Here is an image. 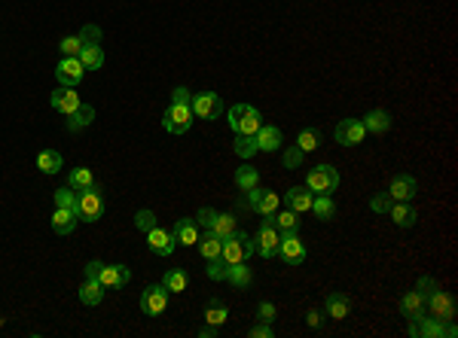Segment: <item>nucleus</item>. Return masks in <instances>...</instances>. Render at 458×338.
Returning <instances> with one entry per match:
<instances>
[{
    "label": "nucleus",
    "instance_id": "nucleus-1",
    "mask_svg": "<svg viewBox=\"0 0 458 338\" xmlns=\"http://www.w3.org/2000/svg\"><path fill=\"white\" fill-rule=\"evenodd\" d=\"M196 113H193V95H189V89L178 86L171 91V104L165 110L162 116V128L169 134H187L189 125H193Z\"/></svg>",
    "mask_w": 458,
    "mask_h": 338
},
{
    "label": "nucleus",
    "instance_id": "nucleus-2",
    "mask_svg": "<svg viewBox=\"0 0 458 338\" xmlns=\"http://www.w3.org/2000/svg\"><path fill=\"white\" fill-rule=\"evenodd\" d=\"M238 207H248V210H254V214H260V216H272L275 210L281 207V196H275L272 189H260V186H254V189L241 192Z\"/></svg>",
    "mask_w": 458,
    "mask_h": 338
},
{
    "label": "nucleus",
    "instance_id": "nucleus-3",
    "mask_svg": "<svg viewBox=\"0 0 458 338\" xmlns=\"http://www.w3.org/2000/svg\"><path fill=\"white\" fill-rule=\"evenodd\" d=\"M227 119H229V128L236 131V134H257V128L263 125L260 110L251 107V104H236V107H229Z\"/></svg>",
    "mask_w": 458,
    "mask_h": 338
},
{
    "label": "nucleus",
    "instance_id": "nucleus-4",
    "mask_svg": "<svg viewBox=\"0 0 458 338\" xmlns=\"http://www.w3.org/2000/svg\"><path fill=\"white\" fill-rule=\"evenodd\" d=\"M306 186L312 189V196H333L339 189V171L333 165H315L306 174Z\"/></svg>",
    "mask_w": 458,
    "mask_h": 338
},
{
    "label": "nucleus",
    "instance_id": "nucleus-5",
    "mask_svg": "<svg viewBox=\"0 0 458 338\" xmlns=\"http://www.w3.org/2000/svg\"><path fill=\"white\" fill-rule=\"evenodd\" d=\"M80 201H77V216L80 223H98L104 216V196L95 189V186H86V189L77 192Z\"/></svg>",
    "mask_w": 458,
    "mask_h": 338
},
{
    "label": "nucleus",
    "instance_id": "nucleus-6",
    "mask_svg": "<svg viewBox=\"0 0 458 338\" xmlns=\"http://www.w3.org/2000/svg\"><path fill=\"white\" fill-rule=\"evenodd\" d=\"M257 253L254 247V238L251 235H245V232H236V235H229V238H223V247H220V256L229 262H248Z\"/></svg>",
    "mask_w": 458,
    "mask_h": 338
},
{
    "label": "nucleus",
    "instance_id": "nucleus-7",
    "mask_svg": "<svg viewBox=\"0 0 458 338\" xmlns=\"http://www.w3.org/2000/svg\"><path fill=\"white\" fill-rule=\"evenodd\" d=\"M278 244H281V232L275 229V223H272V216H266L263 223H260V229H257V238H254V247L257 253L269 262L278 256Z\"/></svg>",
    "mask_w": 458,
    "mask_h": 338
},
{
    "label": "nucleus",
    "instance_id": "nucleus-8",
    "mask_svg": "<svg viewBox=\"0 0 458 338\" xmlns=\"http://www.w3.org/2000/svg\"><path fill=\"white\" fill-rule=\"evenodd\" d=\"M424 314H431V317H437L440 323H449V320H455V299H452V293H446V290H437L424 299Z\"/></svg>",
    "mask_w": 458,
    "mask_h": 338
},
{
    "label": "nucleus",
    "instance_id": "nucleus-9",
    "mask_svg": "<svg viewBox=\"0 0 458 338\" xmlns=\"http://www.w3.org/2000/svg\"><path fill=\"white\" fill-rule=\"evenodd\" d=\"M169 299H171V293L165 290V284H153L141 293V311H144L147 317H156L169 308Z\"/></svg>",
    "mask_w": 458,
    "mask_h": 338
},
{
    "label": "nucleus",
    "instance_id": "nucleus-10",
    "mask_svg": "<svg viewBox=\"0 0 458 338\" xmlns=\"http://www.w3.org/2000/svg\"><path fill=\"white\" fill-rule=\"evenodd\" d=\"M83 77H86V67H83V61L77 55H71V58H64L62 55V61L55 64V80L62 82V86H68V89H77Z\"/></svg>",
    "mask_w": 458,
    "mask_h": 338
},
{
    "label": "nucleus",
    "instance_id": "nucleus-11",
    "mask_svg": "<svg viewBox=\"0 0 458 338\" xmlns=\"http://www.w3.org/2000/svg\"><path fill=\"white\" fill-rule=\"evenodd\" d=\"M278 256H281L285 265H303L306 262V244L296 238V232H281Z\"/></svg>",
    "mask_w": 458,
    "mask_h": 338
},
{
    "label": "nucleus",
    "instance_id": "nucleus-12",
    "mask_svg": "<svg viewBox=\"0 0 458 338\" xmlns=\"http://www.w3.org/2000/svg\"><path fill=\"white\" fill-rule=\"evenodd\" d=\"M193 113L199 119H220L223 98L217 91H199V95H193Z\"/></svg>",
    "mask_w": 458,
    "mask_h": 338
},
{
    "label": "nucleus",
    "instance_id": "nucleus-13",
    "mask_svg": "<svg viewBox=\"0 0 458 338\" xmlns=\"http://www.w3.org/2000/svg\"><path fill=\"white\" fill-rule=\"evenodd\" d=\"M364 138H366V131H364L361 119H343L336 125V131H333V140H336L339 147H357Z\"/></svg>",
    "mask_w": 458,
    "mask_h": 338
},
{
    "label": "nucleus",
    "instance_id": "nucleus-14",
    "mask_svg": "<svg viewBox=\"0 0 458 338\" xmlns=\"http://www.w3.org/2000/svg\"><path fill=\"white\" fill-rule=\"evenodd\" d=\"M415 192H419V183H415L413 174H394L388 186V196L391 201H413Z\"/></svg>",
    "mask_w": 458,
    "mask_h": 338
},
{
    "label": "nucleus",
    "instance_id": "nucleus-15",
    "mask_svg": "<svg viewBox=\"0 0 458 338\" xmlns=\"http://www.w3.org/2000/svg\"><path fill=\"white\" fill-rule=\"evenodd\" d=\"M147 247L156 253V256H171L174 247H178V241H174V235L169 229H162V226H153V229L147 232Z\"/></svg>",
    "mask_w": 458,
    "mask_h": 338
},
{
    "label": "nucleus",
    "instance_id": "nucleus-16",
    "mask_svg": "<svg viewBox=\"0 0 458 338\" xmlns=\"http://www.w3.org/2000/svg\"><path fill=\"white\" fill-rule=\"evenodd\" d=\"M49 104H52L55 113H62V116H71L73 110H77L83 101L77 95V89H68V86H58L52 95H49Z\"/></svg>",
    "mask_w": 458,
    "mask_h": 338
},
{
    "label": "nucleus",
    "instance_id": "nucleus-17",
    "mask_svg": "<svg viewBox=\"0 0 458 338\" xmlns=\"http://www.w3.org/2000/svg\"><path fill=\"white\" fill-rule=\"evenodd\" d=\"M254 140H257V153H275V149H281V143H285V134H281V128H275V125H260Z\"/></svg>",
    "mask_w": 458,
    "mask_h": 338
},
{
    "label": "nucleus",
    "instance_id": "nucleus-18",
    "mask_svg": "<svg viewBox=\"0 0 458 338\" xmlns=\"http://www.w3.org/2000/svg\"><path fill=\"white\" fill-rule=\"evenodd\" d=\"M52 232L55 235H73V229H77V223H80V216H77V210H68V207H55L52 210Z\"/></svg>",
    "mask_w": 458,
    "mask_h": 338
},
{
    "label": "nucleus",
    "instance_id": "nucleus-19",
    "mask_svg": "<svg viewBox=\"0 0 458 338\" xmlns=\"http://www.w3.org/2000/svg\"><path fill=\"white\" fill-rule=\"evenodd\" d=\"M171 235H174V241H178V244H183V247H196V244H199V235H202V232H199L196 219L183 216V219H178V223H174Z\"/></svg>",
    "mask_w": 458,
    "mask_h": 338
},
{
    "label": "nucleus",
    "instance_id": "nucleus-20",
    "mask_svg": "<svg viewBox=\"0 0 458 338\" xmlns=\"http://www.w3.org/2000/svg\"><path fill=\"white\" fill-rule=\"evenodd\" d=\"M104 284L98 281V277H83V284H80V302L83 305H89V308H95V305H101L104 302Z\"/></svg>",
    "mask_w": 458,
    "mask_h": 338
},
{
    "label": "nucleus",
    "instance_id": "nucleus-21",
    "mask_svg": "<svg viewBox=\"0 0 458 338\" xmlns=\"http://www.w3.org/2000/svg\"><path fill=\"white\" fill-rule=\"evenodd\" d=\"M348 311H352V302H348L343 293H327V295H324V317L345 320Z\"/></svg>",
    "mask_w": 458,
    "mask_h": 338
},
{
    "label": "nucleus",
    "instance_id": "nucleus-22",
    "mask_svg": "<svg viewBox=\"0 0 458 338\" xmlns=\"http://www.w3.org/2000/svg\"><path fill=\"white\" fill-rule=\"evenodd\" d=\"M312 189L309 186H290L285 192V201L290 210H296V214H306V210H312Z\"/></svg>",
    "mask_w": 458,
    "mask_h": 338
},
{
    "label": "nucleus",
    "instance_id": "nucleus-23",
    "mask_svg": "<svg viewBox=\"0 0 458 338\" xmlns=\"http://www.w3.org/2000/svg\"><path fill=\"white\" fill-rule=\"evenodd\" d=\"M131 281V272L126 265H104L101 268V284L104 290H120V286H126Z\"/></svg>",
    "mask_w": 458,
    "mask_h": 338
},
{
    "label": "nucleus",
    "instance_id": "nucleus-24",
    "mask_svg": "<svg viewBox=\"0 0 458 338\" xmlns=\"http://www.w3.org/2000/svg\"><path fill=\"white\" fill-rule=\"evenodd\" d=\"M361 122H364V131L366 134H385L391 128V113L379 107V110H370V113H366Z\"/></svg>",
    "mask_w": 458,
    "mask_h": 338
},
{
    "label": "nucleus",
    "instance_id": "nucleus-25",
    "mask_svg": "<svg viewBox=\"0 0 458 338\" xmlns=\"http://www.w3.org/2000/svg\"><path fill=\"white\" fill-rule=\"evenodd\" d=\"M388 214L394 219V226H401V229H410V226H415V219H419V214H415V207L410 201H394Z\"/></svg>",
    "mask_w": 458,
    "mask_h": 338
},
{
    "label": "nucleus",
    "instance_id": "nucleus-26",
    "mask_svg": "<svg viewBox=\"0 0 458 338\" xmlns=\"http://www.w3.org/2000/svg\"><path fill=\"white\" fill-rule=\"evenodd\" d=\"M92 122H95V107H92V104H80V107L68 116V131L77 134V131H83V128H89Z\"/></svg>",
    "mask_w": 458,
    "mask_h": 338
},
{
    "label": "nucleus",
    "instance_id": "nucleus-27",
    "mask_svg": "<svg viewBox=\"0 0 458 338\" xmlns=\"http://www.w3.org/2000/svg\"><path fill=\"white\" fill-rule=\"evenodd\" d=\"M77 58L83 61L86 71H101V67H104V49H101V43H83Z\"/></svg>",
    "mask_w": 458,
    "mask_h": 338
},
{
    "label": "nucleus",
    "instance_id": "nucleus-28",
    "mask_svg": "<svg viewBox=\"0 0 458 338\" xmlns=\"http://www.w3.org/2000/svg\"><path fill=\"white\" fill-rule=\"evenodd\" d=\"M208 232H214L217 238H229V235H236L238 232V219L232 216V214H214L211 219V226H208Z\"/></svg>",
    "mask_w": 458,
    "mask_h": 338
},
{
    "label": "nucleus",
    "instance_id": "nucleus-29",
    "mask_svg": "<svg viewBox=\"0 0 458 338\" xmlns=\"http://www.w3.org/2000/svg\"><path fill=\"white\" fill-rule=\"evenodd\" d=\"M401 314L406 320H419L424 314V295L419 290H413V293H406L403 299H401Z\"/></svg>",
    "mask_w": 458,
    "mask_h": 338
},
{
    "label": "nucleus",
    "instance_id": "nucleus-30",
    "mask_svg": "<svg viewBox=\"0 0 458 338\" xmlns=\"http://www.w3.org/2000/svg\"><path fill=\"white\" fill-rule=\"evenodd\" d=\"M227 281L236 286V290H245V286H251L254 274H251V268H248V262H232V265L227 268Z\"/></svg>",
    "mask_w": 458,
    "mask_h": 338
},
{
    "label": "nucleus",
    "instance_id": "nucleus-31",
    "mask_svg": "<svg viewBox=\"0 0 458 338\" xmlns=\"http://www.w3.org/2000/svg\"><path fill=\"white\" fill-rule=\"evenodd\" d=\"M62 165H64V159L62 153H55V149H43V153H37V171L40 174H58L62 171Z\"/></svg>",
    "mask_w": 458,
    "mask_h": 338
},
{
    "label": "nucleus",
    "instance_id": "nucleus-32",
    "mask_svg": "<svg viewBox=\"0 0 458 338\" xmlns=\"http://www.w3.org/2000/svg\"><path fill=\"white\" fill-rule=\"evenodd\" d=\"M272 223H275V229H278V232H299V214H296V210H290V207L281 210V214L275 210Z\"/></svg>",
    "mask_w": 458,
    "mask_h": 338
},
{
    "label": "nucleus",
    "instance_id": "nucleus-33",
    "mask_svg": "<svg viewBox=\"0 0 458 338\" xmlns=\"http://www.w3.org/2000/svg\"><path fill=\"white\" fill-rule=\"evenodd\" d=\"M220 247H223V241L217 238L214 232H202L199 235V253H202L205 259H214V256H220Z\"/></svg>",
    "mask_w": 458,
    "mask_h": 338
},
{
    "label": "nucleus",
    "instance_id": "nucleus-34",
    "mask_svg": "<svg viewBox=\"0 0 458 338\" xmlns=\"http://www.w3.org/2000/svg\"><path fill=\"white\" fill-rule=\"evenodd\" d=\"M312 214L324 219V223H330L333 216H336V201H333V196H318L312 198Z\"/></svg>",
    "mask_w": 458,
    "mask_h": 338
},
{
    "label": "nucleus",
    "instance_id": "nucleus-35",
    "mask_svg": "<svg viewBox=\"0 0 458 338\" xmlns=\"http://www.w3.org/2000/svg\"><path fill=\"white\" fill-rule=\"evenodd\" d=\"M236 186L241 192H248V189H254V186H260V171H257L254 165H241L238 171H236Z\"/></svg>",
    "mask_w": 458,
    "mask_h": 338
},
{
    "label": "nucleus",
    "instance_id": "nucleus-36",
    "mask_svg": "<svg viewBox=\"0 0 458 338\" xmlns=\"http://www.w3.org/2000/svg\"><path fill=\"white\" fill-rule=\"evenodd\" d=\"M227 320H229V311H227V305H223L220 299H211V302H208V308H205V323L223 326Z\"/></svg>",
    "mask_w": 458,
    "mask_h": 338
},
{
    "label": "nucleus",
    "instance_id": "nucleus-37",
    "mask_svg": "<svg viewBox=\"0 0 458 338\" xmlns=\"http://www.w3.org/2000/svg\"><path fill=\"white\" fill-rule=\"evenodd\" d=\"M162 284H165V290H169V293H183V290H187V284H189V277H187L183 268H169L165 277H162Z\"/></svg>",
    "mask_w": 458,
    "mask_h": 338
},
{
    "label": "nucleus",
    "instance_id": "nucleus-38",
    "mask_svg": "<svg viewBox=\"0 0 458 338\" xmlns=\"http://www.w3.org/2000/svg\"><path fill=\"white\" fill-rule=\"evenodd\" d=\"M232 149H236V156L238 159H254L257 156V140H254V134H236V143H232Z\"/></svg>",
    "mask_w": 458,
    "mask_h": 338
},
{
    "label": "nucleus",
    "instance_id": "nucleus-39",
    "mask_svg": "<svg viewBox=\"0 0 458 338\" xmlns=\"http://www.w3.org/2000/svg\"><path fill=\"white\" fill-rule=\"evenodd\" d=\"M68 186H71V189H86V186H95V174H92L89 171V168H73V171L68 174Z\"/></svg>",
    "mask_w": 458,
    "mask_h": 338
},
{
    "label": "nucleus",
    "instance_id": "nucleus-40",
    "mask_svg": "<svg viewBox=\"0 0 458 338\" xmlns=\"http://www.w3.org/2000/svg\"><path fill=\"white\" fill-rule=\"evenodd\" d=\"M296 147L303 149V153H315V149L321 147V131H315V128H303L296 134Z\"/></svg>",
    "mask_w": 458,
    "mask_h": 338
},
{
    "label": "nucleus",
    "instance_id": "nucleus-41",
    "mask_svg": "<svg viewBox=\"0 0 458 338\" xmlns=\"http://www.w3.org/2000/svg\"><path fill=\"white\" fill-rule=\"evenodd\" d=\"M52 201H55V207H68V210H77V189H71V186H62V189H55L52 192Z\"/></svg>",
    "mask_w": 458,
    "mask_h": 338
},
{
    "label": "nucleus",
    "instance_id": "nucleus-42",
    "mask_svg": "<svg viewBox=\"0 0 458 338\" xmlns=\"http://www.w3.org/2000/svg\"><path fill=\"white\" fill-rule=\"evenodd\" d=\"M227 268H229V262L223 259V256H214V259H208V277L211 281H227Z\"/></svg>",
    "mask_w": 458,
    "mask_h": 338
},
{
    "label": "nucleus",
    "instance_id": "nucleus-43",
    "mask_svg": "<svg viewBox=\"0 0 458 338\" xmlns=\"http://www.w3.org/2000/svg\"><path fill=\"white\" fill-rule=\"evenodd\" d=\"M391 205H394V201H391L388 192H376V196L370 198V210H373V214H388Z\"/></svg>",
    "mask_w": 458,
    "mask_h": 338
},
{
    "label": "nucleus",
    "instance_id": "nucleus-44",
    "mask_svg": "<svg viewBox=\"0 0 458 338\" xmlns=\"http://www.w3.org/2000/svg\"><path fill=\"white\" fill-rule=\"evenodd\" d=\"M58 49H62V55L64 58H71V55H80V49H83V40L73 34V37H64L62 43H58Z\"/></svg>",
    "mask_w": 458,
    "mask_h": 338
},
{
    "label": "nucleus",
    "instance_id": "nucleus-45",
    "mask_svg": "<svg viewBox=\"0 0 458 338\" xmlns=\"http://www.w3.org/2000/svg\"><path fill=\"white\" fill-rule=\"evenodd\" d=\"M135 226H138L141 232H150L153 226H159V223H156V214H153V210H138V214H135Z\"/></svg>",
    "mask_w": 458,
    "mask_h": 338
},
{
    "label": "nucleus",
    "instance_id": "nucleus-46",
    "mask_svg": "<svg viewBox=\"0 0 458 338\" xmlns=\"http://www.w3.org/2000/svg\"><path fill=\"white\" fill-rule=\"evenodd\" d=\"M303 159H306V153L299 147H287L281 162H285V168H299V165H303Z\"/></svg>",
    "mask_w": 458,
    "mask_h": 338
},
{
    "label": "nucleus",
    "instance_id": "nucleus-47",
    "mask_svg": "<svg viewBox=\"0 0 458 338\" xmlns=\"http://www.w3.org/2000/svg\"><path fill=\"white\" fill-rule=\"evenodd\" d=\"M83 43H101V28L98 24H83V31L77 34Z\"/></svg>",
    "mask_w": 458,
    "mask_h": 338
},
{
    "label": "nucleus",
    "instance_id": "nucleus-48",
    "mask_svg": "<svg viewBox=\"0 0 458 338\" xmlns=\"http://www.w3.org/2000/svg\"><path fill=\"white\" fill-rule=\"evenodd\" d=\"M275 314H278V311H275L272 302H260V305H257V320H260V323H272Z\"/></svg>",
    "mask_w": 458,
    "mask_h": 338
},
{
    "label": "nucleus",
    "instance_id": "nucleus-49",
    "mask_svg": "<svg viewBox=\"0 0 458 338\" xmlns=\"http://www.w3.org/2000/svg\"><path fill=\"white\" fill-rule=\"evenodd\" d=\"M437 286H440V284L434 281V277H428V274H424V277H419V284H415V290H419V293L424 295V299H428V295H431V293H434V290H437Z\"/></svg>",
    "mask_w": 458,
    "mask_h": 338
},
{
    "label": "nucleus",
    "instance_id": "nucleus-50",
    "mask_svg": "<svg viewBox=\"0 0 458 338\" xmlns=\"http://www.w3.org/2000/svg\"><path fill=\"white\" fill-rule=\"evenodd\" d=\"M214 214H217V210H211V207H202L196 214V226L199 229H208V226H211V219H214Z\"/></svg>",
    "mask_w": 458,
    "mask_h": 338
},
{
    "label": "nucleus",
    "instance_id": "nucleus-51",
    "mask_svg": "<svg viewBox=\"0 0 458 338\" xmlns=\"http://www.w3.org/2000/svg\"><path fill=\"white\" fill-rule=\"evenodd\" d=\"M248 335H251V338H272L275 332H272V323H257Z\"/></svg>",
    "mask_w": 458,
    "mask_h": 338
},
{
    "label": "nucleus",
    "instance_id": "nucleus-52",
    "mask_svg": "<svg viewBox=\"0 0 458 338\" xmlns=\"http://www.w3.org/2000/svg\"><path fill=\"white\" fill-rule=\"evenodd\" d=\"M306 323H309L312 329H321L324 326V311H318V308H312L309 314H306Z\"/></svg>",
    "mask_w": 458,
    "mask_h": 338
},
{
    "label": "nucleus",
    "instance_id": "nucleus-53",
    "mask_svg": "<svg viewBox=\"0 0 458 338\" xmlns=\"http://www.w3.org/2000/svg\"><path fill=\"white\" fill-rule=\"evenodd\" d=\"M101 268H104L101 259H92L89 265H86V277H98V281H101Z\"/></svg>",
    "mask_w": 458,
    "mask_h": 338
},
{
    "label": "nucleus",
    "instance_id": "nucleus-54",
    "mask_svg": "<svg viewBox=\"0 0 458 338\" xmlns=\"http://www.w3.org/2000/svg\"><path fill=\"white\" fill-rule=\"evenodd\" d=\"M220 332V326H211V323H205L202 329H199V338H214Z\"/></svg>",
    "mask_w": 458,
    "mask_h": 338
},
{
    "label": "nucleus",
    "instance_id": "nucleus-55",
    "mask_svg": "<svg viewBox=\"0 0 458 338\" xmlns=\"http://www.w3.org/2000/svg\"><path fill=\"white\" fill-rule=\"evenodd\" d=\"M455 335H458V326L449 320V323H446V338H455Z\"/></svg>",
    "mask_w": 458,
    "mask_h": 338
}]
</instances>
